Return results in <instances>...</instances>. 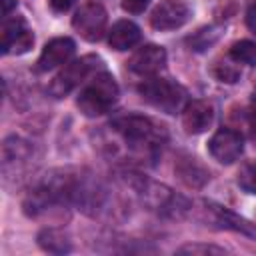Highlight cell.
I'll return each mask as SVG.
<instances>
[{"label": "cell", "mask_w": 256, "mask_h": 256, "mask_svg": "<svg viewBox=\"0 0 256 256\" xmlns=\"http://www.w3.org/2000/svg\"><path fill=\"white\" fill-rule=\"evenodd\" d=\"M148 2L150 0H122V8L132 12V14H138L148 6Z\"/></svg>", "instance_id": "cell-20"}, {"label": "cell", "mask_w": 256, "mask_h": 256, "mask_svg": "<svg viewBox=\"0 0 256 256\" xmlns=\"http://www.w3.org/2000/svg\"><path fill=\"white\" fill-rule=\"evenodd\" d=\"M204 204H206V210L212 214V220H214L220 228L236 230V232H242V234H246V236H256V228H254L248 220L240 218L238 214H234V212H230L228 208L218 206V204H214V202H204Z\"/></svg>", "instance_id": "cell-12"}, {"label": "cell", "mask_w": 256, "mask_h": 256, "mask_svg": "<svg viewBox=\"0 0 256 256\" xmlns=\"http://www.w3.org/2000/svg\"><path fill=\"white\" fill-rule=\"evenodd\" d=\"M208 150H210L212 158L218 160L220 164H232L240 158V154L244 150V138L236 130L222 128L210 138Z\"/></svg>", "instance_id": "cell-7"}, {"label": "cell", "mask_w": 256, "mask_h": 256, "mask_svg": "<svg viewBox=\"0 0 256 256\" xmlns=\"http://www.w3.org/2000/svg\"><path fill=\"white\" fill-rule=\"evenodd\" d=\"M230 58L234 62H240V64L256 66V42H252V40L234 42L230 48Z\"/></svg>", "instance_id": "cell-16"}, {"label": "cell", "mask_w": 256, "mask_h": 256, "mask_svg": "<svg viewBox=\"0 0 256 256\" xmlns=\"http://www.w3.org/2000/svg\"><path fill=\"white\" fill-rule=\"evenodd\" d=\"M166 64V50L156 44H148L132 54L128 60V68L138 76H154Z\"/></svg>", "instance_id": "cell-10"}, {"label": "cell", "mask_w": 256, "mask_h": 256, "mask_svg": "<svg viewBox=\"0 0 256 256\" xmlns=\"http://www.w3.org/2000/svg\"><path fill=\"white\" fill-rule=\"evenodd\" d=\"M106 24H108V14L106 10L96 4V2H90V4H84L72 18V26L74 30L88 42H98L104 32H106Z\"/></svg>", "instance_id": "cell-5"}, {"label": "cell", "mask_w": 256, "mask_h": 256, "mask_svg": "<svg viewBox=\"0 0 256 256\" xmlns=\"http://www.w3.org/2000/svg\"><path fill=\"white\" fill-rule=\"evenodd\" d=\"M236 182L244 192L256 194V160H250V162L242 164V168L238 170Z\"/></svg>", "instance_id": "cell-17"}, {"label": "cell", "mask_w": 256, "mask_h": 256, "mask_svg": "<svg viewBox=\"0 0 256 256\" xmlns=\"http://www.w3.org/2000/svg\"><path fill=\"white\" fill-rule=\"evenodd\" d=\"M72 2H74V0H50V6H52V10H56V12H66V10L72 6Z\"/></svg>", "instance_id": "cell-21"}, {"label": "cell", "mask_w": 256, "mask_h": 256, "mask_svg": "<svg viewBox=\"0 0 256 256\" xmlns=\"http://www.w3.org/2000/svg\"><path fill=\"white\" fill-rule=\"evenodd\" d=\"M214 122V106L204 100H192L182 110V126L188 134H202Z\"/></svg>", "instance_id": "cell-11"}, {"label": "cell", "mask_w": 256, "mask_h": 256, "mask_svg": "<svg viewBox=\"0 0 256 256\" xmlns=\"http://www.w3.org/2000/svg\"><path fill=\"white\" fill-rule=\"evenodd\" d=\"M222 30H224L222 26H206V28H200L198 32H194L186 42H188V46H190L192 50L202 52V50L210 48L212 44H216V42L220 40Z\"/></svg>", "instance_id": "cell-15"}, {"label": "cell", "mask_w": 256, "mask_h": 256, "mask_svg": "<svg viewBox=\"0 0 256 256\" xmlns=\"http://www.w3.org/2000/svg\"><path fill=\"white\" fill-rule=\"evenodd\" d=\"M214 74H216V78L220 80V82H236L238 80V76H240V72H238V68H234V64H228V62H224V64H218L216 66V70H214Z\"/></svg>", "instance_id": "cell-19"}, {"label": "cell", "mask_w": 256, "mask_h": 256, "mask_svg": "<svg viewBox=\"0 0 256 256\" xmlns=\"http://www.w3.org/2000/svg\"><path fill=\"white\" fill-rule=\"evenodd\" d=\"M254 110H256V90H254Z\"/></svg>", "instance_id": "cell-24"}, {"label": "cell", "mask_w": 256, "mask_h": 256, "mask_svg": "<svg viewBox=\"0 0 256 256\" xmlns=\"http://www.w3.org/2000/svg\"><path fill=\"white\" fill-rule=\"evenodd\" d=\"M180 254H224V248L212 246V244H186L182 248H178Z\"/></svg>", "instance_id": "cell-18"}, {"label": "cell", "mask_w": 256, "mask_h": 256, "mask_svg": "<svg viewBox=\"0 0 256 256\" xmlns=\"http://www.w3.org/2000/svg\"><path fill=\"white\" fill-rule=\"evenodd\" d=\"M140 42V28L130 20H118L108 32V44L114 50H128Z\"/></svg>", "instance_id": "cell-13"}, {"label": "cell", "mask_w": 256, "mask_h": 256, "mask_svg": "<svg viewBox=\"0 0 256 256\" xmlns=\"http://www.w3.org/2000/svg\"><path fill=\"white\" fill-rule=\"evenodd\" d=\"M2 54H24L34 44V34L26 28L20 16H14L2 24Z\"/></svg>", "instance_id": "cell-8"}, {"label": "cell", "mask_w": 256, "mask_h": 256, "mask_svg": "<svg viewBox=\"0 0 256 256\" xmlns=\"http://www.w3.org/2000/svg\"><path fill=\"white\" fill-rule=\"evenodd\" d=\"M100 64V58L94 56V54H88V56H82L74 62H70L68 66H64V70H60L54 80L50 82L48 86V92L54 96V98H62L66 94H70L78 84H82L86 80V76Z\"/></svg>", "instance_id": "cell-4"}, {"label": "cell", "mask_w": 256, "mask_h": 256, "mask_svg": "<svg viewBox=\"0 0 256 256\" xmlns=\"http://www.w3.org/2000/svg\"><path fill=\"white\" fill-rule=\"evenodd\" d=\"M38 244L52 254H64L70 252V240L64 236V232L56 230V228H46L38 234Z\"/></svg>", "instance_id": "cell-14"}, {"label": "cell", "mask_w": 256, "mask_h": 256, "mask_svg": "<svg viewBox=\"0 0 256 256\" xmlns=\"http://www.w3.org/2000/svg\"><path fill=\"white\" fill-rule=\"evenodd\" d=\"M140 96L156 110L166 114L182 112L186 106V90L170 78H150L138 86Z\"/></svg>", "instance_id": "cell-2"}, {"label": "cell", "mask_w": 256, "mask_h": 256, "mask_svg": "<svg viewBox=\"0 0 256 256\" xmlns=\"http://www.w3.org/2000/svg\"><path fill=\"white\" fill-rule=\"evenodd\" d=\"M74 50H76V44H74V40L68 38V36L50 40V42L42 48V52H40V56H38L36 70H38V72H48V70H52V68L64 64V62H68L70 56L74 54Z\"/></svg>", "instance_id": "cell-9"}, {"label": "cell", "mask_w": 256, "mask_h": 256, "mask_svg": "<svg viewBox=\"0 0 256 256\" xmlns=\"http://www.w3.org/2000/svg\"><path fill=\"white\" fill-rule=\"evenodd\" d=\"M246 24H248V28L256 34V6H252V8L246 12Z\"/></svg>", "instance_id": "cell-22"}, {"label": "cell", "mask_w": 256, "mask_h": 256, "mask_svg": "<svg viewBox=\"0 0 256 256\" xmlns=\"http://www.w3.org/2000/svg\"><path fill=\"white\" fill-rule=\"evenodd\" d=\"M192 18V8L184 0H164L160 2L152 14H150V24L154 30L168 32L182 28L188 20Z\"/></svg>", "instance_id": "cell-6"}, {"label": "cell", "mask_w": 256, "mask_h": 256, "mask_svg": "<svg viewBox=\"0 0 256 256\" xmlns=\"http://www.w3.org/2000/svg\"><path fill=\"white\" fill-rule=\"evenodd\" d=\"M112 128L134 148H156L166 140V132L146 116H122L112 122Z\"/></svg>", "instance_id": "cell-3"}, {"label": "cell", "mask_w": 256, "mask_h": 256, "mask_svg": "<svg viewBox=\"0 0 256 256\" xmlns=\"http://www.w3.org/2000/svg\"><path fill=\"white\" fill-rule=\"evenodd\" d=\"M16 4V0H4V10H2V14L4 16H8V12H10V8Z\"/></svg>", "instance_id": "cell-23"}, {"label": "cell", "mask_w": 256, "mask_h": 256, "mask_svg": "<svg viewBox=\"0 0 256 256\" xmlns=\"http://www.w3.org/2000/svg\"><path fill=\"white\" fill-rule=\"evenodd\" d=\"M118 96L120 88L114 76L108 72H100L88 86H84V90L78 94L76 104L84 116H100L118 102Z\"/></svg>", "instance_id": "cell-1"}]
</instances>
